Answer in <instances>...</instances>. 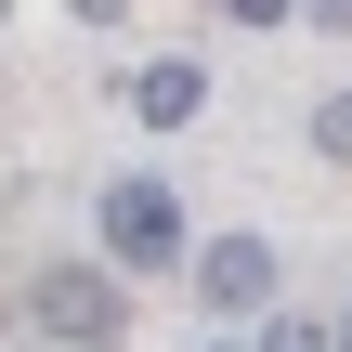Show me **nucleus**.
<instances>
[{"label":"nucleus","mask_w":352,"mask_h":352,"mask_svg":"<svg viewBox=\"0 0 352 352\" xmlns=\"http://www.w3.org/2000/svg\"><path fill=\"white\" fill-rule=\"evenodd\" d=\"M196 104H209V78H196V65H183V52H157V65H144V78H131V118H144V131H183V118H196Z\"/></svg>","instance_id":"20e7f679"},{"label":"nucleus","mask_w":352,"mask_h":352,"mask_svg":"<svg viewBox=\"0 0 352 352\" xmlns=\"http://www.w3.org/2000/svg\"><path fill=\"white\" fill-rule=\"evenodd\" d=\"M327 352H352V314H340V327H327Z\"/></svg>","instance_id":"1a4fd4ad"},{"label":"nucleus","mask_w":352,"mask_h":352,"mask_svg":"<svg viewBox=\"0 0 352 352\" xmlns=\"http://www.w3.org/2000/svg\"><path fill=\"white\" fill-rule=\"evenodd\" d=\"M196 287H209V314H274V248L261 235H209L196 248Z\"/></svg>","instance_id":"7ed1b4c3"},{"label":"nucleus","mask_w":352,"mask_h":352,"mask_svg":"<svg viewBox=\"0 0 352 352\" xmlns=\"http://www.w3.org/2000/svg\"><path fill=\"white\" fill-rule=\"evenodd\" d=\"M261 352H327V327H274V340H261Z\"/></svg>","instance_id":"423d86ee"},{"label":"nucleus","mask_w":352,"mask_h":352,"mask_svg":"<svg viewBox=\"0 0 352 352\" xmlns=\"http://www.w3.org/2000/svg\"><path fill=\"white\" fill-rule=\"evenodd\" d=\"M104 248H118L131 274H157V261H183V196H170L157 170H131V183H104Z\"/></svg>","instance_id":"f257e3e1"},{"label":"nucleus","mask_w":352,"mask_h":352,"mask_svg":"<svg viewBox=\"0 0 352 352\" xmlns=\"http://www.w3.org/2000/svg\"><path fill=\"white\" fill-rule=\"evenodd\" d=\"M314 144H327V157H352V91H327V104H314Z\"/></svg>","instance_id":"39448f33"},{"label":"nucleus","mask_w":352,"mask_h":352,"mask_svg":"<svg viewBox=\"0 0 352 352\" xmlns=\"http://www.w3.org/2000/svg\"><path fill=\"white\" fill-rule=\"evenodd\" d=\"M78 13H118V0H78Z\"/></svg>","instance_id":"9d476101"},{"label":"nucleus","mask_w":352,"mask_h":352,"mask_svg":"<svg viewBox=\"0 0 352 352\" xmlns=\"http://www.w3.org/2000/svg\"><path fill=\"white\" fill-rule=\"evenodd\" d=\"M314 13H327V26H352V0H314Z\"/></svg>","instance_id":"6e6552de"},{"label":"nucleus","mask_w":352,"mask_h":352,"mask_svg":"<svg viewBox=\"0 0 352 352\" xmlns=\"http://www.w3.org/2000/svg\"><path fill=\"white\" fill-rule=\"evenodd\" d=\"M209 352H248V340H209Z\"/></svg>","instance_id":"9b49d317"},{"label":"nucleus","mask_w":352,"mask_h":352,"mask_svg":"<svg viewBox=\"0 0 352 352\" xmlns=\"http://www.w3.org/2000/svg\"><path fill=\"white\" fill-rule=\"evenodd\" d=\"M39 327H52V340H78V352H104L118 327H131V300H118L104 274H78V261H65V274H39Z\"/></svg>","instance_id":"f03ea898"},{"label":"nucleus","mask_w":352,"mask_h":352,"mask_svg":"<svg viewBox=\"0 0 352 352\" xmlns=\"http://www.w3.org/2000/svg\"><path fill=\"white\" fill-rule=\"evenodd\" d=\"M222 13H248V26H274V13H300V0H222Z\"/></svg>","instance_id":"0eeeda50"}]
</instances>
